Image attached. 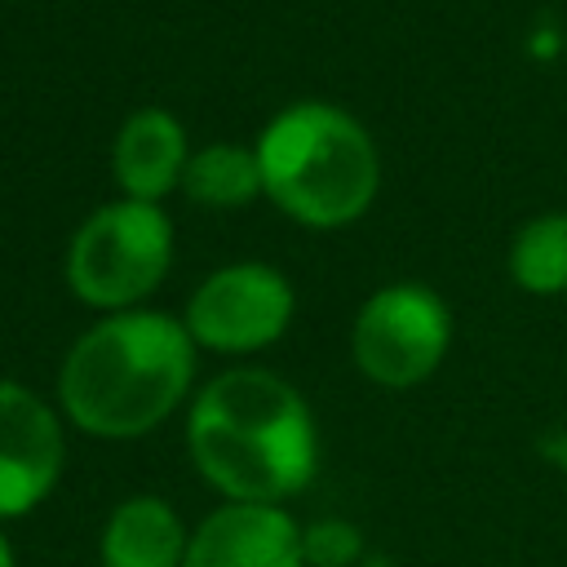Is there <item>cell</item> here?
<instances>
[{
  "label": "cell",
  "mask_w": 567,
  "mask_h": 567,
  "mask_svg": "<svg viewBox=\"0 0 567 567\" xmlns=\"http://www.w3.org/2000/svg\"><path fill=\"white\" fill-rule=\"evenodd\" d=\"M186 447L226 501L284 505L319 470L310 403L266 368L217 372L186 412Z\"/></svg>",
  "instance_id": "6da1fadb"
},
{
  "label": "cell",
  "mask_w": 567,
  "mask_h": 567,
  "mask_svg": "<svg viewBox=\"0 0 567 567\" xmlns=\"http://www.w3.org/2000/svg\"><path fill=\"white\" fill-rule=\"evenodd\" d=\"M190 381L195 341L186 323L137 306L80 332L58 372V403L84 434L137 439L182 408Z\"/></svg>",
  "instance_id": "7a4b0ae2"
},
{
  "label": "cell",
  "mask_w": 567,
  "mask_h": 567,
  "mask_svg": "<svg viewBox=\"0 0 567 567\" xmlns=\"http://www.w3.org/2000/svg\"><path fill=\"white\" fill-rule=\"evenodd\" d=\"M266 199L310 230L359 221L381 186L372 133L332 102H292L257 137Z\"/></svg>",
  "instance_id": "3957f363"
},
{
  "label": "cell",
  "mask_w": 567,
  "mask_h": 567,
  "mask_svg": "<svg viewBox=\"0 0 567 567\" xmlns=\"http://www.w3.org/2000/svg\"><path fill=\"white\" fill-rule=\"evenodd\" d=\"M173 266V221L159 204L115 199L89 213L66 244V288L106 315L137 310Z\"/></svg>",
  "instance_id": "277c9868"
},
{
  "label": "cell",
  "mask_w": 567,
  "mask_h": 567,
  "mask_svg": "<svg viewBox=\"0 0 567 567\" xmlns=\"http://www.w3.org/2000/svg\"><path fill=\"white\" fill-rule=\"evenodd\" d=\"M452 341V315L443 297L425 284H390L377 288L350 328V354L354 368L385 385L408 390L439 372Z\"/></svg>",
  "instance_id": "5b68a950"
},
{
  "label": "cell",
  "mask_w": 567,
  "mask_h": 567,
  "mask_svg": "<svg viewBox=\"0 0 567 567\" xmlns=\"http://www.w3.org/2000/svg\"><path fill=\"white\" fill-rule=\"evenodd\" d=\"M292 284L266 261H235L213 270L186 301V332L217 354H252L275 346L292 323Z\"/></svg>",
  "instance_id": "8992f818"
},
{
  "label": "cell",
  "mask_w": 567,
  "mask_h": 567,
  "mask_svg": "<svg viewBox=\"0 0 567 567\" xmlns=\"http://www.w3.org/2000/svg\"><path fill=\"white\" fill-rule=\"evenodd\" d=\"M58 412L27 385L0 377V518L31 514L62 474Z\"/></svg>",
  "instance_id": "52a82bcc"
},
{
  "label": "cell",
  "mask_w": 567,
  "mask_h": 567,
  "mask_svg": "<svg viewBox=\"0 0 567 567\" xmlns=\"http://www.w3.org/2000/svg\"><path fill=\"white\" fill-rule=\"evenodd\" d=\"M301 527L284 505L226 501L186 540L182 567H301Z\"/></svg>",
  "instance_id": "ba28073f"
},
{
  "label": "cell",
  "mask_w": 567,
  "mask_h": 567,
  "mask_svg": "<svg viewBox=\"0 0 567 567\" xmlns=\"http://www.w3.org/2000/svg\"><path fill=\"white\" fill-rule=\"evenodd\" d=\"M186 159H190L186 128L164 106L133 111L111 142V177L124 190V199H142V204H159L164 195L182 190Z\"/></svg>",
  "instance_id": "9c48e42d"
},
{
  "label": "cell",
  "mask_w": 567,
  "mask_h": 567,
  "mask_svg": "<svg viewBox=\"0 0 567 567\" xmlns=\"http://www.w3.org/2000/svg\"><path fill=\"white\" fill-rule=\"evenodd\" d=\"M190 532L159 496H128L102 527V567H182Z\"/></svg>",
  "instance_id": "30bf717a"
},
{
  "label": "cell",
  "mask_w": 567,
  "mask_h": 567,
  "mask_svg": "<svg viewBox=\"0 0 567 567\" xmlns=\"http://www.w3.org/2000/svg\"><path fill=\"white\" fill-rule=\"evenodd\" d=\"M182 195L204 204V208H244V204H252L257 195H266L257 151L239 146V142H208V146L190 151L186 173H182Z\"/></svg>",
  "instance_id": "8fae6325"
},
{
  "label": "cell",
  "mask_w": 567,
  "mask_h": 567,
  "mask_svg": "<svg viewBox=\"0 0 567 567\" xmlns=\"http://www.w3.org/2000/svg\"><path fill=\"white\" fill-rule=\"evenodd\" d=\"M509 279L523 292H567V213H540L518 226L509 244Z\"/></svg>",
  "instance_id": "7c38bea8"
},
{
  "label": "cell",
  "mask_w": 567,
  "mask_h": 567,
  "mask_svg": "<svg viewBox=\"0 0 567 567\" xmlns=\"http://www.w3.org/2000/svg\"><path fill=\"white\" fill-rule=\"evenodd\" d=\"M359 532L350 523H315V527H301V554L306 563L315 567H346L359 558Z\"/></svg>",
  "instance_id": "4fadbf2b"
},
{
  "label": "cell",
  "mask_w": 567,
  "mask_h": 567,
  "mask_svg": "<svg viewBox=\"0 0 567 567\" xmlns=\"http://www.w3.org/2000/svg\"><path fill=\"white\" fill-rule=\"evenodd\" d=\"M0 567H18V563H13V549H9V536H4V532H0Z\"/></svg>",
  "instance_id": "5bb4252c"
}]
</instances>
